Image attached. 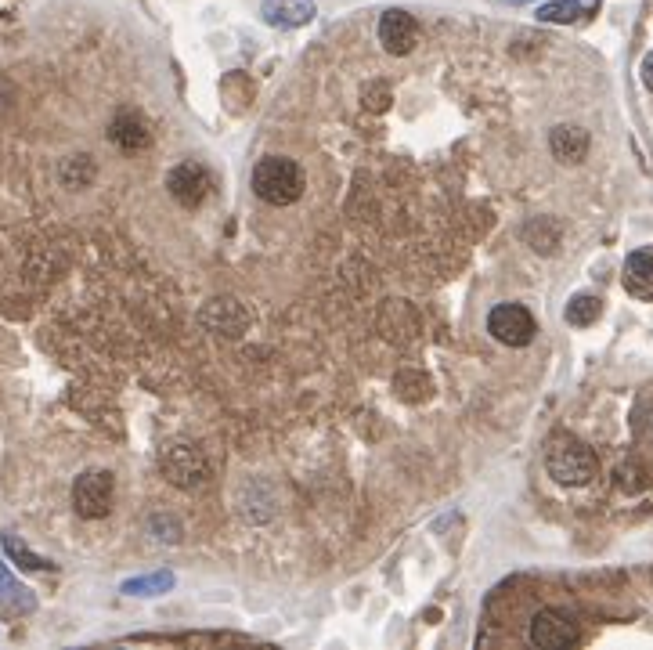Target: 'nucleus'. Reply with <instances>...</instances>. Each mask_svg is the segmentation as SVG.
Returning a JSON list of instances; mask_svg holds the SVG:
<instances>
[{
    "mask_svg": "<svg viewBox=\"0 0 653 650\" xmlns=\"http://www.w3.org/2000/svg\"><path fill=\"white\" fill-rule=\"evenodd\" d=\"M174 571H156V575H141V578H130L123 582V593L127 596H163L174 589Z\"/></svg>",
    "mask_w": 653,
    "mask_h": 650,
    "instance_id": "nucleus-16",
    "label": "nucleus"
},
{
    "mask_svg": "<svg viewBox=\"0 0 653 650\" xmlns=\"http://www.w3.org/2000/svg\"><path fill=\"white\" fill-rule=\"evenodd\" d=\"M599 315H603V300H599L596 293H578V297L567 304V322L578 325V329L599 322Z\"/></svg>",
    "mask_w": 653,
    "mask_h": 650,
    "instance_id": "nucleus-17",
    "label": "nucleus"
},
{
    "mask_svg": "<svg viewBox=\"0 0 653 650\" xmlns=\"http://www.w3.org/2000/svg\"><path fill=\"white\" fill-rule=\"evenodd\" d=\"M599 11V0H549L538 8V22L549 26H574V22L592 19Z\"/></svg>",
    "mask_w": 653,
    "mask_h": 650,
    "instance_id": "nucleus-13",
    "label": "nucleus"
},
{
    "mask_svg": "<svg viewBox=\"0 0 653 650\" xmlns=\"http://www.w3.org/2000/svg\"><path fill=\"white\" fill-rule=\"evenodd\" d=\"M639 73H643V84H646V87H650V91H653V51H650V55L643 58V69H639Z\"/></svg>",
    "mask_w": 653,
    "mask_h": 650,
    "instance_id": "nucleus-20",
    "label": "nucleus"
},
{
    "mask_svg": "<svg viewBox=\"0 0 653 650\" xmlns=\"http://www.w3.org/2000/svg\"><path fill=\"white\" fill-rule=\"evenodd\" d=\"M109 138L120 145L123 152H138V149H148V141H152V130H148V120L141 112L134 109H123L109 127Z\"/></svg>",
    "mask_w": 653,
    "mask_h": 650,
    "instance_id": "nucleus-10",
    "label": "nucleus"
},
{
    "mask_svg": "<svg viewBox=\"0 0 653 650\" xmlns=\"http://www.w3.org/2000/svg\"><path fill=\"white\" fill-rule=\"evenodd\" d=\"M625 289L639 300H653V246H643V250L628 253Z\"/></svg>",
    "mask_w": 653,
    "mask_h": 650,
    "instance_id": "nucleus-11",
    "label": "nucleus"
},
{
    "mask_svg": "<svg viewBox=\"0 0 653 650\" xmlns=\"http://www.w3.org/2000/svg\"><path fill=\"white\" fill-rule=\"evenodd\" d=\"M545 470L556 484L585 488L599 477V459L585 441L571 434H556L545 448Z\"/></svg>",
    "mask_w": 653,
    "mask_h": 650,
    "instance_id": "nucleus-1",
    "label": "nucleus"
},
{
    "mask_svg": "<svg viewBox=\"0 0 653 650\" xmlns=\"http://www.w3.org/2000/svg\"><path fill=\"white\" fill-rule=\"evenodd\" d=\"M33 607H37L33 593H29V589H26L22 582H15V575H11L8 567H4V560H0V611L29 614Z\"/></svg>",
    "mask_w": 653,
    "mask_h": 650,
    "instance_id": "nucleus-15",
    "label": "nucleus"
},
{
    "mask_svg": "<svg viewBox=\"0 0 653 650\" xmlns=\"http://www.w3.org/2000/svg\"><path fill=\"white\" fill-rule=\"evenodd\" d=\"M166 455L181 463V466H166V474H170V481H174V484H195V481H203L206 463H203V455H199V448H195V445H174Z\"/></svg>",
    "mask_w": 653,
    "mask_h": 650,
    "instance_id": "nucleus-14",
    "label": "nucleus"
},
{
    "mask_svg": "<svg viewBox=\"0 0 653 650\" xmlns=\"http://www.w3.org/2000/svg\"><path fill=\"white\" fill-rule=\"evenodd\" d=\"M199 322L206 325V329H213V333L221 336H242L249 325V311L239 304V300L231 297H217L210 300V304L199 311Z\"/></svg>",
    "mask_w": 653,
    "mask_h": 650,
    "instance_id": "nucleus-7",
    "label": "nucleus"
},
{
    "mask_svg": "<svg viewBox=\"0 0 653 650\" xmlns=\"http://www.w3.org/2000/svg\"><path fill=\"white\" fill-rule=\"evenodd\" d=\"M578 640H581L578 625H574L563 611H542L531 622V643H534V647L563 650V647H574Z\"/></svg>",
    "mask_w": 653,
    "mask_h": 650,
    "instance_id": "nucleus-6",
    "label": "nucleus"
},
{
    "mask_svg": "<svg viewBox=\"0 0 653 650\" xmlns=\"http://www.w3.org/2000/svg\"><path fill=\"white\" fill-rule=\"evenodd\" d=\"M506 4H524V0H506Z\"/></svg>",
    "mask_w": 653,
    "mask_h": 650,
    "instance_id": "nucleus-21",
    "label": "nucleus"
},
{
    "mask_svg": "<svg viewBox=\"0 0 653 650\" xmlns=\"http://www.w3.org/2000/svg\"><path fill=\"white\" fill-rule=\"evenodd\" d=\"M549 149L560 163H581L585 152H589V130L574 127V123H560L549 134Z\"/></svg>",
    "mask_w": 653,
    "mask_h": 650,
    "instance_id": "nucleus-12",
    "label": "nucleus"
},
{
    "mask_svg": "<svg viewBox=\"0 0 653 650\" xmlns=\"http://www.w3.org/2000/svg\"><path fill=\"white\" fill-rule=\"evenodd\" d=\"M365 105L372 112L390 109V91H387V87H368V91H365Z\"/></svg>",
    "mask_w": 653,
    "mask_h": 650,
    "instance_id": "nucleus-19",
    "label": "nucleus"
},
{
    "mask_svg": "<svg viewBox=\"0 0 653 650\" xmlns=\"http://www.w3.org/2000/svg\"><path fill=\"white\" fill-rule=\"evenodd\" d=\"M4 549H8V553H11V560H19V564L26 567V571H44V567H51L44 557H37V553H33V549H26V546H22V542L15 539V535H4Z\"/></svg>",
    "mask_w": 653,
    "mask_h": 650,
    "instance_id": "nucleus-18",
    "label": "nucleus"
},
{
    "mask_svg": "<svg viewBox=\"0 0 653 650\" xmlns=\"http://www.w3.org/2000/svg\"><path fill=\"white\" fill-rule=\"evenodd\" d=\"M307 188L300 163L289 156H267L253 167V192L271 206H293Z\"/></svg>",
    "mask_w": 653,
    "mask_h": 650,
    "instance_id": "nucleus-2",
    "label": "nucleus"
},
{
    "mask_svg": "<svg viewBox=\"0 0 653 650\" xmlns=\"http://www.w3.org/2000/svg\"><path fill=\"white\" fill-rule=\"evenodd\" d=\"M166 188L174 195V203H181L184 210H199L213 192V177L203 163L184 159V163H177V167L166 174Z\"/></svg>",
    "mask_w": 653,
    "mask_h": 650,
    "instance_id": "nucleus-4",
    "label": "nucleus"
},
{
    "mask_svg": "<svg viewBox=\"0 0 653 650\" xmlns=\"http://www.w3.org/2000/svg\"><path fill=\"white\" fill-rule=\"evenodd\" d=\"M314 15H318L314 0H264L260 4V19L278 29H300L314 22Z\"/></svg>",
    "mask_w": 653,
    "mask_h": 650,
    "instance_id": "nucleus-9",
    "label": "nucleus"
},
{
    "mask_svg": "<svg viewBox=\"0 0 653 650\" xmlns=\"http://www.w3.org/2000/svg\"><path fill=\"white\" fill-rule=\"evenodd\" d=\"M415 19L408 15V11H401V8H390V11H383V19H379V44L387 47L390 55H408L415 47Z\"/></svg>",
    "mask_w": 653,
    "mask_h": 650,
    "instance_id": "nucleus-8",
    "label": "nucleus"
},
{
    "mask_svg": "<svg viewBox=\"0 0 653 650\" xmlns=\"http://www.w3.org/2000/svg\"><path fill=\"white\" fill-rule=\"evenodd\" d=\"M112 495H116V481L109 470H87L73 481V510L83 520H102L112 510Z\"/></svg>",
    "mask_w": 653,
    "mask_h": 650,
    "instance_id": "nucleus-3",
    "label": "nucleus"
},
{
    "mask_svg": "<svg viewBox=\"0 0 653 650\" xmlns=\"http://www.w3.org/2000/svg\"><path fill=\"white\" fill-rule=\"evenodd\" d=\"M488 333L506 347H527L538 333V322L524 304H498L488 315Z\"/></svg>",
    "mask_w": 653,
    "mask_h": 650,
    "instance_id": "nucleus-5",
    "label": "nucleus"
}]
</instances>
